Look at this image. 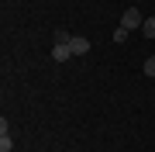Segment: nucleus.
<instances>
[{
    "label": "nucleus",
    "instance_id": "2",
    "mask_svg": "<svg viewBox=\"0 0 155 152\" xmlns=\"http://www.w3.org/2000/svg\"><path fill=\"white\" fill-rule=\"evenodd\" d=\"M69 49H72V56H86V52H90V38H83V35H72Z\"/></svg>",
    "mask_w": 155,
    "mask_h": 152
},
{
    "label": "nucleus",
    "instance_id": "1",
    "mask_svg": "<svg viewBox=\"0 0 155 152\" xmlns=\"http://www.w3.org/2000/svg\"><path fill=\"white\" fill-rule=\"evenodd\" d=\"M141 24H145V17H141V11H138V7H127V11L121 14V28L134 31V28H141Z\"/></svg>",
    "mask_w": 155,
    "mask_h": 152
},
{
    "label": "nucleus",
    "instance_id": "6",
    "mask_svg": "<svg viewBox=\"0 0 155 152\" xmlns=\"http://www.w3.org/2000/svg\"><path fill=\"white\" fill-rule=\"evenodd\" d=\"M69 42H72V35L66 28H55V45H69Z\"/></svg>",
    "mask_w": 155,
    "mask_h": 152
},
{
    "label": "nucleus",
    "instance_id": "3",
    "mask_svg": "<svg viewBox=\"0 0 155 152\" xmlns=\"http://www.w3.org/2000/svg\"><path fill=\"white\" fill-rule=\"evenodd\" d=\"M52 59H55V62H69L72 59V49L69 45H55V49H52Z\"/></svg>",
    "mask_w": 155,
    "mask_h": 152
},
{
    "label": "nucleus",
    "instance_id": "4",
    "mask_svg": "<svg viewBox=\"0 0 155 152\" xmlns=\"http://www.w3.org/2000/svg\"><path fill=\"white\" fill-rule=\"evenodd\" d=\"M0 152H14V138H11V131H0Z\"/></svg>",
    "mask_w": 155,
    "mask_h": 152
},
{
    "label": "nucleus",
    "instance_id": "7",
    "mask_svg": "<svg viewBox=\"0 0 155 152\" xmlns=\"http://www.w3.org/2000/svg\"><path fill=\"white\" fill-rule=\"evenodd\" d=\"M141 31H145V38H155V17H145Z\"/></svg>",
    "mask_w": 155,
    "mask_h": 152
},
{
    "label": "nucleus",
    "instance_id": "9",
    "mask_svg": "<svg viewBox=\"0 0 155 152\" xmlns=\"http://www.w3.org/2000/svg\"><path fill=\"white\" fill-rule=\"evenodd\" d=\"M134 4H141V0H134Z\"/></svg>",
    "mask_w": 155,
    "mask_h": 152
},
{
    "label": "nucleus",
    "instance_id": "8",
    "mask_svg": "<svg viewBox=\"0 0 155 152\" xmlns=\"http://www.w3.org/2000/svg\"><path fill=\"white\" fill-rule=\"evenodd\" d=\"M145 73H148V76H155V56H148V59H145Z\"/></svg>",
    "mask_w": 155,
    "mask_h": 152
},
{
    "label": "nucleus",
    "instance_id": "5",
    "mask_svg": "<svg viewBox=\"0 0 155 152\" xmlns=\"http://www.w3.org/2000/svg\"><path fill=\"white\" fill-rule=\"evenodd\" d=\"M127 38H131V31H127V28H121V24H117V28H114V42H117V45H124Z\"/></svg>",
    "mask_w": 155,
    "mask_h": 152
}]
</instances>
